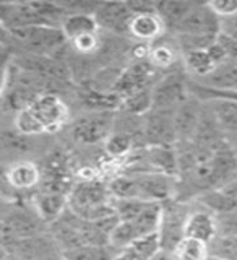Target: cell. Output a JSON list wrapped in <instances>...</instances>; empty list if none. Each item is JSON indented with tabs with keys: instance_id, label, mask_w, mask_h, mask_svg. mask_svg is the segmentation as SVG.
Masks as SVG:
<instances>
[{
	"instance_id": "34",
	"label": "cell",
	"mask_w": 237,
	"mask_h": 260,
	"mask_svg": "<svg viewBox=\"0 0 237 260\" xmlns=\"http://www.w3.org/2000/svg\"><path fill=\"white\" fill-rule=\"evenodd\" d=\"M216 43L223 47V51L226 52L227 59L237 62V41H234V39H231V38H227V36L221 35V32H218Z\"/></svg>"
},
{
	"instance_id": "9",
	"label": "cell",
	"mask_w": 237,
	"mask_h": 260,
	"mask_svg": "<svg viewBox=\"0 0 237 260\" xmlns=\"http://www.w3.org/2000/svg\"><path fill=\"white\" fill-rule=\"evenodd\" d=\"M145 146H174L177 135L173 120V111L150 109L143 116Z\"/></svg>"
},
{
	"instance_id": "23",
	"label": "cell",
	"mask_w": 237,
	"mask_h": 260,
	"mask_svg": "<svg viewBox=\"0 0 237 260\" xmlns=\"http://www.w3.org/2000/svg\"><path fill=\"white\" fill-rule=\"evenodd\" d=\"M159 221H161V203H148L145 207V210L138 215L135 219H132L133 228L140 236H146V234H153V233H158V228H159Z\"/></svg>"
},
{
	"instance_id": "5",
	"label": "cell",
	"mask_w": 237,
	"mask_h": 260,
	"mask_svg": "<svg viewBox=\"0 0 237 260\" xmlns=\"http://www.w3.org/2000/svg\"><path fill=\"white\" fill-rule=\"evenodd\" d=\"M153 106L151 109L174 111L189 94V77L181 67L162 73L153 86Z\"/></svg>"
},
{
	"instance_id": "28",
	"label": "cell",
	"mask_w": 237,
	"mask_h": 260,
	"mask_svg": "<svg viewBox=\"0 0 237 260\" xmlns=\"http://www.w3.org/2000/svg\"><path fill=\"white\" fill-rule=\"evenodd\" d=\"M151 202L140 199H114V210L120 221H132Z\"/></svg>"
},
{
	"instance_id": "36",
	"label": "cell",
	"mask_w": 237,
	"mask_h": 260,
	"mask_svg": "<svg viewBox=\"0 0 237 260\" xmlns=\"http://www.w3.org/2000/svg\"><path fill=\"white\" fill-rule=\"evenodd\" d=\"M219 32L237 41V15L229 16V18H224V20H219Z\"/></svg>"
},
{
	"instance_id": "35",
	"label": "cell",
	"mask_w": 237,
	"mask_h": 260,
	"mask_svg": "<svg viewBox=\"0 0 237 260\" xmlns=\"http://www.w3.org/2000/svg\"><path fill=\"white\" fill-rule=\"evenodd\" d=\"M221 193L224 195V199L229 205V210H237V177L232 179L231 182H227L224 187H221Z\"/></svg>"
},
{
	"instance_id": "37",
	"label": "cell",
	"mask_w": 237,
	"mask_h": 260,
	"mask_svg": "<svg viewBox=\"0 0 237 260\" xmlns=\"http://www.w3.org/2000/svg\"><path fill=\"white\" fill-rule=\"evenodd\" d=\"M127 5L133 15L156 12V2H148V0H130V2H127Z\"/></svg>"
},
{
	"instance_id": "13",
	"label": "cell",
	"mask_w": 237,
	"mask_h": 260,
	"mask_svg": "<svg viewBox=\"0 0 237 260\" xmlns=\"http://www.w3.org/2000/svg\"><path fill=\"white\" fill-rule=\"evenodd\" d=\"M203 101L189 91L185 100L173 111L174 128L177 135V142H187L193 135L195 125H197L200 112H201Z\"/></svg>"
},
{
	"instance_id": "20",
	"label": "cell",
	"mask_w": 237,
	"mask_h": 260,
	"mask_svg": "<svg viewBox=\"0 0 237 260\" xmlns=\"http://www.w3.org/2000/svg\"><path fill=\"white\" fill-rule=\"evenodd\" d=\"M193 5L195 2L192 0H161V2H156V15L164 24L167 35H171L179 26V23L185 18Z\"/></svg>"
},
{
	"instance_id": "30",
	"label": "cell",
	"mask_w": 237,
	"mask_h": 260,
	"mask_svg": "<svg viewBox=\"0 0 237 260\" xmlns=\"http://www.w3.org/2000/svg\"><path fill=\"white\" fill-rule=\"evenodd\" d=\"M208 249H210V255H216L226 260H237V236H234V238L216 236L208 244Z\"/></svg>"
},
{
	"instance_id": "12",
	"label": "cell",
	"mask_w": 237,
	"mask_h": 260,
	"mask_svg": "<svg viewBox=\"0 0 237 260\" xmlns=\"http://www.w3.org/2000/svg\"><path fill=\"white\" fill-rule=\"evenodd\" d=\"M200 101L207 103L226 140L237 137V98L227 94H210Z\"/></svg>"
},
{
	"instance_id": "26",
	"label": "cell",
	"mask_w": 237,
	"mask_h": 260,
	"mask_svg": "<svg viewBox=\"0 0 237 260\" xmlns=\"http://www.w3.org/2000/svg\"><path fill=\"white\" fill-rule=\"evenodd\" d=\"M173 254L177 260H207L210 255V249L207 242L192 238H184L174 247Z\"/></svg>"
},
{
	"instance_id": "4",
	"label": "cell",
	"mask_w": 237,
	"mask_h": 260,
	"mask_svg": "<svg viewBox=\"0 0 237 260\" xmlns=\"http://www.w3.org/2000/svg\"><path fill=\"white\" fill-rule=\"evenodd\" d=\"M8 35L18 41L28 55H52L69 44L60 28L31 26L10 31Z\"/></svg>"
},
{
	"instance_id": "42",
	"label": "cell",
	"mask_w": 237,
	"mask_h": 260,
	"mask_svg": "<svg viewBox=\"0 0 237 260\" xmlns=\"http://www.w3.org/2000/svg\"><path fill=\"white\" fill-rule=\"evenodd\" d=\"M227 143H229V145L232 146V150H234V151H237V137L229 138V140H227Z\"/></svg>"
},
{
	"instance_id": "15",
	"label": "cell",
	"mask_w": 237,
	"mask_h": 260,
	"mask_svg": "<svg viewBox=\"0 0 237 260\" xmlns=\"http://www.w3.org/2000/svg\"><path fill=\"white\" fill-rule=\"evenodd\" d=\"M190 142L197 143L200 146H205V148H210V150H216L227 142L224 134L221 132V128H219V125H218L215 116L211 114V111H210V108L207 106L205 101H203L200 117H198L197 125H195Z\"/></svg>"
},
{
	"instance_id": "31",
	"label": "cell",
	"mask_w": 237,
	"mask_h": 260,
	"mask_svg": "<svg viewBox=\"0 0 237 260\" xmlns=\"http://www.w3.org/2000/svg\"><path fill=\"white\" fill-rule=\"evenodd\" d=\"M216 236H224V238L237 236V210L216 215Z\"/></svg>"
},
{
	"instance_id": "40",
	"label": "cell",
	"mask_w": 237,
	"mask_h": 260,
	"mask_svg": "<svg viewBox=\"0 0 237 260\" xmlns=\"http://www.w3.org/2000/svg\"><path fill=\"white\" fill-rule=\"evenodd\" d=\"M151 260H177L174 257L173 252H169V250H159L156 255H154Z\"/></svg>"
},
{
	"instance_id": "8",
	"label": "cell",
	"mask_w": 237,
	"mask_h": 260,
	"mask_svg": "<svg viewBox=\"0 0 237 260\" xmlns=\"http://www.w3.org/2000/svg\"><path fill=\"white\" fill-rule=\"evenodd\" d=\"M130 176L135 179L137 197L140 200L162 203L176 199L177 177L162 173H130Z\"/></svg>"
},
{
	"instance_id": "10",
	"label": "cell",
	"mask_w": 237,
	"mask_h": 260,
	"mask_svg": "<svg viewBox=\"0 0 237 260\" xmlns=\"http://www.w3.org/2000/svg\"><path fill=\"white\" fill-rule=\"evenodd\" d=\"M218 32L219 18L210 10L207 4L195 2L192 10L171 32V36H218Z\"/></svg>"
},
{
	"instance_id": "18",
	"label": "cell",
	"mask_w": 237,
	"mask_h": 260,
	"mask_svg": "<svg viewBox=\"0 0 237 260\" xmlns=\"http://www.w3.org/2000/svg\"><path fill=\"white\" fill-rule=\"evenodd\" d=\"M41 168L32 161H18L7 169L8 185L15 190H29L41 184Z\"/></svg>"
},
{
	"instance_id": "44",
	"label": "cell",
	"mask_w": 237,
	"mask_h": 260,
	"mask_svg": "<svg viewBox=\"0 0 237 260\" xmlns=\"http://www.w3.org/2000/svg\"><path fill=\"white\" fill-rule=\"evenodd\" d=\"M235 156H237V151H235Z\"/></svg>"
},
{
	"instance_id": "16",
	"label": "cell",
	"mask_w": 237,
	"mask_h": 260,
	"mask_svg": "<svg viewBox=\"0 0 237 260\" xmlns=\"http://www.w3.org/2000/svg\"><path fill=\"white\" fill-rule=\"evenodd\" d=\"M185 238L198 239L210 244L216 238V216L198 203L192 202L190 213L185 223Z\"/></svg>"
},
{
	"instance_id": "7",
	"label": "cell",
	"mask_w": 237,
	"mask_h": 260,
	"mask_svg": "<svg viewBox=\"0 0 237 260\" xmlns=\"http://www.w3.org/2000/svg\"><path fill=\"white\" fill-rule=\"evenodd\" d=\"M132 10L127 2H97L93 13L96 26L104 35L128 38V24L132 21Z\"/></svg>"
},
{
	"instance_id": "41",
	"label": "cell",
	"mask_w": 237,
	"mask_h": 260,
	"mask_svg": "<svg viewBox=\"0 0 237 260\" xmlns=\"http://www.w3.org/2000/svg\"><path fill=\"white\" fill-rule=\"evenodd\" d=\"M7 257H8V250L0 246V260H7Z\"/></svg>"
},
{
	"instance_id": "17",
	"label": "cell",
	"mask_w": 237,
	"mask_h": 260,
	"mask_svg": "<svg viewBox=\"0 0 237 260\" xmlns=\"http://www.w3.org/2000/svg\"><path fill=\"white\" fill-rule=\"evenodd\" d=\"M146 60L150 62V65L154 70H158L161 73H166L181 67V55H179L169 35H164L159 41L150 46Z\"/></svg>"
},
{
	"instance_id": "1",
	"label": "cell",
	"mask_w": 237,
	"mask_h": 260,
	"mask_svg": "<svg viewBox=\"0 0 237 260\" xmlns=\"http://www.w3.org/2000/svg\"><path fill=\"white\" fill-rule=\"evenodd\" d=\"M70 108L59 93H41L15 117L16 132L24 137L55 134L70 124Z\"/></svg>"
},
{
	"instance_id": "27",
	"label": "cell",
	"mask_w": 237,
	"mask_h": 260,
	"mask_svg": "<svg viewBox=\"0 0 237 260\" xmlns=\"http://www.w3.org/2000/svg\"><path fill=\"white\" fill-rule=\"evenodd\" d=\"M114 250L106 247H96V246H80L72 250H67L62 254L65 260H112Z\"/></svg>"
},
{
	"instance_id": "2",
	"label": "cell",
	"mask_w": 237,
	"mask_h": 260,
	"mask_svg": "<svg viewBox=\"0 0 237 260\" xmlns=\"http://www.w3.org/2000/svg\"><path fill=\"white\" fill-rule=\"evenodd\" d=\"M192 202H181L176 199L161 203V221L158 228L161 250L173 252L177 244L185 238V223Z\"/></svg>"
},
{
	"instance_id": "3",
	"label": "cell",
	"mask_w": 237,
	"mask_h": 260,
	"mask_svg": "<svg viewBox=\"0 0 237 260\" xmlns=\"http://www.w3.org/2000/svg\"><path fill=\"white\" fill-rule=\"evenodd\" d=\"M116 111H94L86 112L70 122V137L78 145L104 143L112 132Z\"/></svg>"
},
{
	"instance_id": "24",
	"label": "cell",
	"mask_w": 237,
	"mask_h": 260,
	"mask_svg": "<svg viewBox=\"0 0 237 260\" xmlns=\"http://www.w3.org/2000/svg\"><path fill=\"white\" fill-rule=\"evenodd\" d=\"M103 148L106 156L111 159H125L130 153L137 150V146L128 135L120 132H111L109 137L104 140Z\"/></svg>"
},
{
	"instance_id": "39",
	"label": "cell",
	"mask_w": 237,
	"mask_h": 260,
	"mask_svg": "<svg viewBox=\"0 0 237 260\" xmlns=\"http://www.w3.org/2000/svg\"><path fill=\"white\" fill-rule=\"evenodd\" d=\"M112 260H143L138 254L130 249V247H125V249H119V250H114L112 254Z\"/></svg>"
},
{
	"instance_id": "11",
	"label": "cell",
	"mask_w": 237,
	"mask_h": 260,
	"mask_svg": "<svg viewBox=\"0 0 237 260\" xmlns=\"http://www.w3.org/2000/svg\"><path fill=\"white\" fill-rule=\"evenodd\" d=\"M2 223L16 244L20 241L43 234V231L46 230V223L39 218L36 210L28 208L12 210L5 218H2Z\"/></svg>"
},
{
	"instance_id": "33",
	"label": "cell",
	"mask_w": 237,
	"mask_h": 260,
	"mask_svg": "<svg viewBox=\"0 0 237 260\" xmlns=\"http://www.w3.org/2000/svg\"><path fill=\"white\" fill-rule=\"evenodd\" d=\"M13 59V52L8 47L0 46V96H2L5 85H7V77H8V69Z\"/></svg>"
},
{
	"instance_id": "32",
	"label": "cell",
	"mask_w": 237,
	"mask_h": 260,
	"mask_svg": "<svg viewBox=\"0 0 237 260\" xmlns=\"http://www.w3.org/2000/svg\"><path fill=\"white\" fill-rule=\"evenodd\" d=\"M207 7L219 20L237 15V0H211V2H207Z\"/></svg>"
},
{
	"instance_id": "38",
	"label": "cell",
	"mask_w": 237,
	"mask_h": 260,
	"mask_svg": "<svg viewBox=\"0 0 237 260\" xmlns=\"http://www.w3.org/2000/svg\"><path fill=\"white\" fill-rule=\"evenodd\" d=\"M120 223V219H119V216L114 213V215H111V216H106V218H103V219H99V221H96L94 224H96V228L99 231H103L106 236H111V233L116 230L117 228V224Z\"/></svg>"
},
{
	"instance_id": "45",
	"label": "cell",
	"mask_w": 237,
	"mask_h": 260,
	"mask_svg": "<svg viewBox=\"0 0 237 260\" xmlns=\"http://www.w3.org/2000/svg\"><path fill=\"white\" fill-rule=\"evenodd\" d=\"M62 260H65V258H62Z\"/></svg>"
},
{
	"instance_id": "43",
	"label": "cell",
	"mask_w": 237,
	"mask_h": 260,
	"mask_svg": "<svg viewBox=\"0 0 237 260\" xmlns=\"http://www.w3.org/2000/svg\"><path fill=\"white\" fill-rule=\"evenodd\" d=\"M207 260H226V258H221V257H216V255H208Z\"/></svg>"
},
{
	"instance_id": "25",
	"label": "cell",
	"mask_w": 237,
	"mask_h": 260,
	"mask_svg": "<svg viewBox=\"0 0 237 260\" xmlns=\"http://www.w3.org/2000/svg\"><path fill=\"white\" fill-rule=\"evenodd\" d=\"M153 88H145L137 91L133 94L125 96L124 100L120 101V108L119 111H124L128 114H133V116H145L146 112H150L151 106H153Z\"/></svg>"
},
{
	"instance_id": "22",
	"label": "cell",
	"mask_w": 237,
	"mask_h": 260,
	"mask_svg": "<svg viewBox=\"0 0 237 260\" xmlns=\"http://www.w3.org/2000/svg\"><path fill=\"white\" fill-rule=\"evenodd\" d=\"M62 32L67 43L78 36L88 35V32H96L99 31L96 26V21L93 15H67L60 26Z\"/></svg>"
},
{
	"instance_id": "29",
	"label": "cell",
	"mask_w": 237,
	"mask_h": 260,
	"mask_svg": "<svg viewBox=\"0 0 237 260\" xmlns=\"http://www.w3.org/2000/svg\"><path fill=\"white\" fill-rule=\"evenodd\" d=\"M128 247L132 249L135 254L140 255L143 260H151L161 250L159 236H158V233L140 236V238H137Z\"/></svg>"
},
{
	"instance_id": "21",
	"label": "cell",
	"mask_w": 237,
	"mask_h": 260,
	"mask_svg": "<svg viewBox=\"0 0 237 260\" xmlns=\"http://www.w3.org/2000/svg\"><path fill=\"white\" fill-rule=\"evenodd\" d=\"M181 63H182L185 75L193 81L208 77L210 73L216 69V65L211 60L207 49L205 51H193V52L182 55Z\"/></svg>"
},
{
	"instance_id": "19",
	"label": "cell",
	"mask_w": 237,
	"mask_h": 260,
	"mask_svg": "<svg viewBox=\"0 0 237 260\" xmlns=\"http://www.w3.org/2000/svg\"><path fill=\"white\" fill-rule=\"evenodd\" d=\"M67 195L60 192H41L35 199V208L39 218L46 224L54 223L67 210Z\"/></svg>"
},
{
	"instance_id": "14",
	"label": "cell",
	"mask_w": 237,
	"mask_h": 260,
	"mask_svg": "<svg viewBox=\"0 0 237 260\" xmlns=\"http://www.w3.org/2000/svg\"><path fill=\"white\" fill-rule=\"evenodd\" d=\"M166 35V28L156 12L153 13H138L132 16L128 24V38L133 43L140 44H154Z\"/></svg>"
},
{
	"instance_id": "6",
	"label": "cell",
	"mask_w": 237,
	"mask_h": 260,
	"mask_svg": "<svg viewBox=\"0 0 237 260\" xmlns=\"http://www.w3.org/2000/svg\"><path fill=\"white\" fill-rule=\"evenodd\" d=\"M112 200L114 199L106 182L96 181V179H81L72 185L67 195V208L85 219L93 208Z\"/></svg>"
}]
</instances>
